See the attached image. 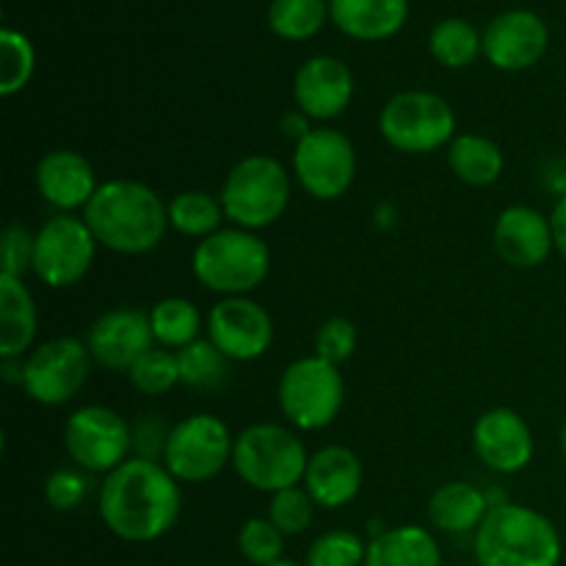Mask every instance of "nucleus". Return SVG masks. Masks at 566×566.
Segmentation results:
<instances>
[{"instance_id": "nucleus-18", "label": "nucleus", "mask_w": 566, "mask_h": 566, "mask_svg": "<svg viewBox=\"0 0 566 566\" xmlns=\"http://www.w3.org/2000/svg\"><path fill=\"white\" fill-rule=\"evenodd\" d=\"M354 72L335 55H313L293 77L296 108L313 122H332L348 111L354 99Z\"/></svg>"}, {"instance_id": "nucleus-13", "label": "nucleus", "mask_w": 566, "mask_h": 566, "mask_svg": "<svg viewBox=\"0 0 566 566\" xmlns=\"http://www.w3.org/2000/svg\"><path fill=\"white\" fill-rule=\"evenodd\" d=\"M291 169L310 197L332 202L346 197L357 180V149L346 133L318 125L296 142Z\"/></svg>"}, {"instance_id": "nucleus-1", "label": "nucleus", "mask_w": 566, "mask_h": 566, "mask_svg": "<svg viewBox=\"0 0 566 566\" xmlns=\"http://www.w3.org/2000/svg\"><path fill=\"white\" fill-rule=\"evenodd\" d=\"M97 512L105 528L130 545H149L169 534L182 512L180 481L147 457H130L103 475Z\"/></svg>"}, {"instance_id": "nucleus-34", "label": "nucleus", "mask_w": 566, "mask_h": 566, "mask_svg": "<svg viewBox=\"0 0 566 566\" xmlns=\"http://www.w3.org/2000/svg\"><path fill=\"white\" fill-rule=\"evenodd\" d=\"M365 556H368V545L363 542V536L346 528H335L315 536L304 556V566H365Z\"/></svg>"}, {"instance_id": "nucleus-14", "label": "nucleus", "mask_w": 566, "mask_h": 566, "mask_svg": "<svg viewBox=\"0 0 566 566\" xmlns=\"http://www.w3.org/2000/svg\"><path fill=\"white\" fill-rule=\"evenodd\" d=\"M205 332L230 363H258L274 343V321L252 296L219 298L205 318Z\"/></svg>"}, {"instance_id": "nucleus-31", "label": "nucleus", "mask_w": 566, "mask_h": 566, "mask_svg": "<svg viewBox=\"0 0 566 566\" xmlns=\"http://www.w3.org/2000/svg\"><path fill=\"white\" fill-rule=\"evenodd\" d=\"M177 365H180V385L191 390H216L227 381L232 363L208 337H199L197 343L177 352Z\"/></svg>"}, {"instance_id": "nucleus-42", "label": "nucleus", "mask_w": 566, "mask_h": 566, "mask_svg": "<svg viewBox=\"0 0 566 566\" xmlns=\"http://www.w3.org/2000/svg\"><path fill=\"white\" fill-rule=\"evenodd\" d=\"M558 448H562V457L566 459V420H564L562 431H558Z\"/></svg>"}, {"instance_id": "nucleus-20", "label": "nucleus", "mask_w": 566, "mask_h": 566, "mask_svg": "<svg viewBox=\"0 0 566 566\" xmlns=\"http://www.w3.org/2000/svg\"><path fill=\"white\" fill-rule=\"evenodd\" d=\"M33 182H36L39 197L59 213L86 210V205L92 202L99 188L92 160L77 149L44 153L33 169Z\"/></svg>"}, {"instance_id": "nucleus-19", "label": "nucleus", "mask_w": 566, "mask_h": 566, "mask_svg": "<svg viewBox=\"0 0 566 566\" xmlns=\"http://www.w3.org/2000/svg\"><path fill=\"white\" fill-rule=\"evenodd\" d=\"M492 243H495L497 258L512 269H539L556 252L551 216L531 205H512V208L501 210V216L495 219Z\"/></svg>"}, {"instance_id": "nucleus-37", "label": "nucleus", "mask_w": 566, "mask_h": 566, "mask_svg": "<svg viewBox=\"0 0 566 566\" xmlns=\"http://www.w3.org/2000/svg\"><path fill=\"white\" fill-rule=\"evenodd\" d=\"M313 348L315 357L326 359V363L340 368V365L348 363V359L354 357V352H357V326H354V321L343 318V315H332V318H326L324 324L315 329Z\"/></svg>"}, {"instance_id": "nucleus-38", "label": "nucleus", "mask_w": 566, "mask_h": 566, "mask_svg": "<svg viewBox=\"0 0 566 566\" xmlns=\"http://www.w3.org/2000/svg\"><path fill=\"white\" fill-rule=\"evenodd\" d=\"M88 497V479L83 470L61 468L53 470L44 481V501L55 512H75Z\"/></svg>"}, {"instance_id": "nucleus-11", "label": "nucleus", "mask_w": 566, "mask_h": 566, "mask_svg": "<svg viewBox=\"0 0 566 566\" xmlns=\"http://www.w3.org/2000/svg\"><path fill=\"white\" fill-rule=\"evenodd\" d=\"M97 249V238L92 235L83 216L55 213L36 230L31 274L42 285L64 291L92 271Z\"/></svg>"}, {"instance_id": "nucleus-32", "label": "nucleus", "mask_w": 566, "mask_h": 566, "mask_svg": "<svg viewBox=\"0 0 566 566\" xmlns=\"http://www.w3.org/2000/svg\"><path fill=\"white\" fill-rule=\"evenodd\" d=\"M36 72V50L31 39L17 28L0 31V94L14 97L31 83Z\"/></svg>"}, {"instance_id": "nucleus-27", "label": "nucleus", "mask_w": 566, "mask_h": 566, "mask_svg": "<svg viewBox=\"0 0 566 566\" xmlns=\"http://www.w3.org/2000/svg\"><path fill=\"white\" fill-rule=\"evenodd\" d=\"M149 326H153L155 346L180 352L202 337L205 318L191 298L166 296L147 310Z\"/></svg>"}, {"instance_id": "nucleus-24", "label": "nucleus", "mask_w": 566, "mask_h": 566, "mask_svg": "<svg viewBox=\"0 0 566 566\" xmlns=\"http://www.w3.org/2000/svg\"><path fill=\"white\" fill-rule=\"evenodd\" d=\"M39 313L22 280L0 274V359H22L33 352Z\"/></svg>"}, {"instance_id": "nucleus-5", "label": "nucleus", "mask_w": 566, "mask_h": 566, "mask_svg": "<svg viewBox=\"0 0 566 566\" xmlns=\"http://www.w3.org/2000/svg\"><path fill=\"white\" fill-rule=\"evenodd\" d=\"M310 453L296 429L282 423H252L235 437L232 470L254 492L276 495L304 481Z\"/></svg>"}, {"instance_id": "nucleus-7", "label": "nucleus", "mask_w": 566, "mask_h": 566, "mask_svg": "<svg viewBox=\"0 0 566 566\" xmlns=\"http://www.w3.org/2000/svg\"><path fill=\"white\" fill-rule=\"evenodd\" d=\"M282 418L296 431H324L346 403V381L337 365L307 354L282 370L276 385Z\"/></svg>"}, {"instance_id": "nucleus-40", "label": "nucleus", "mask_w": 566, "mask_h": 566, "mask_svg": "<svg viewBox=\"0 0 566 566\" xmlns=\"http://www.w3.org/2000/svg\"><path fill=\"white\" fill-rule=\"evenodd\" d=\"M551 227H553V243H556V254L566 263V193L556 199L551 210Z\"/></svg>"}, {"instance_id": "nucleus-17", "label": "nucleus", "mask_w": 566, "mask_h": 566, "mask_svg": "<svg viewBox=\"0 0 566 566\" xmlns=\"http://www.w3.org/2000/svg\"><path fill=\"white\" fill-rule=\"evenodd\" d=\"M86 346L99 368L127 374L136 359L155 346L149 315L133 307L105 310L88 329Z\"/></svg>"}, {"instance_id": "nucleus-9", "label": "nucleus", "mask_w": 566, "mask_h": 566, "mask_svg": "<svg viewBox=\"0 0 566 566\" xmlns=\"http://www.w3.org/2000/svg\"><path fill=\"white\" fill-rule=\"evenodd\" d=\"M232 448L235 437L219 415L193 412L171 426L160 457L180 484H208L232 468Z\"/></svg>"}, {"instance_id": "nucleus-36", "label": "nucleus", "mask_w": 566, "mask_h": 566, "mask_svg": "<svg viewBox=\"0 0 566 566\" xmlns=\"http://www.w3.org/2000/svg\"><path fill=\"white\" fill-rule=\"evenodd\" d=\"M315 501L302 484L271 495L269 514L265 517L276 525L285 536H302L315 520Z\"/></svg>"}, {"instance_id": "nucleus-4", "label": "nucleus", "mask_w": 566, "mask_h": 566, "mask_svg": "<svg viewBox=\"0 0 566 566\" xmlns=\"http://www.w3.org/2000/svg\"><path fill=\"white\" fill-rule=\"evenodd\" d=\"M191 271L199 285L221 298L249 296L269 280L271 249L258 232L221 227L193 247Z\"/></svg>"}, {"instance_id": "nucleus-26", "label": "nucleus", "mask_w": 566, "mask_h": 566, "mask_svg": "<svg viewBox=\"0 0 566 566\" xmlns=\"http://www.w3.org/2000/svg\"><path fill=\"white\" fill-rule=\"evenodd\" d=\"M448 169L470 188L495 186L506 169V155L492 138L481 133H459L448 144Z\"/></svg>"}, {"instance_id": "nucleus-28", "label": "nucleus", "mask_w": 566, "mask_h": 566, "mask_svg": "<svg viewBox=\"0 0 566 566\" xmlns=\"http://www.w3.org/2000/svg\"><path fill=\"white\" fill-rule=\"evenodd\" d=\"M166 210H169V230L182 238H193L197 243L219 232L227 221L221 199L208 191H199V188L175 193L166 202Z\"/></svg>"}, {"instance_id": "nucleus-12", "label": "nucleus", "mask_w": 566, "mask_h": 566, "mask_svg": "<svg viewBox=\"0 0 566 566\" xmlns=\"http://www.w3.org/2000/svg\"><path fill=\"white\" fill-rule=\"evenodd\" d=\"M92 352L77 337H53L33 348L22 365V390L39 407H64L81 396L92 374Z\"/></svg>"}, {"instance_id": "nucleus-3", "label": "nucleus", "mask_w": 566, "mask_h": 566, "mask_svg": "<svg viewBox=\"0 0 566 566\" xmlns=\"http://www.w3.org/2000/svg\"><path fill=\"white\" fill-rule=\"evenodd\" d=\"M475 566H558L564 542L551 517L523 503L501 501L473 534Z\"/></svg>"}, {"instance_id": "nucleus-16", "label": "nucleus", "mask_w": 566, "mask_h": 566, "mask_svg": "<svg viewBox=\"0 0 566 566\" xmlns=\"http://www.w3.org/2000/svg\"><path fill=\"white\" fill-rule=\"evenodd\" d=\"M551 48V28L536 11L509 9L484 28V59L501 72H523L539 64Z\"/></svg>"}, {"instance_id": "nucleus-10", "label": "nucleus", "mask_w": 566, "mask_h": 566, "mask_svg": "<svg viewBox=\"0 0 566 566\" xmlns=\"http://www.w3.org/2000/svg\"><path fill=\"white\" fill-rule=\"evenodd\" d=\"M136 434L116 409L86 403L64 423V451L83 473L108 475L130 459Z\"/></svg>"}, {"instance_id": "nucleus-8", "label": "nucleus", "mask_w": 566, "mask_h": 566, "mask_svg": "<svg viewBox=\"0 0 566 566\" xmlns=\"http://www.w3.org/2000/svg\"><path fill=\"white\" fill-rule=\"evenodd\" d=\"M379 133L403 155H431L459 136L451 103L426 88L392 94L379 111Z\"/></svg>"}, {"instance_id": "nucleus-41", "label": "nucleus", "mask_w": 566, "mask_h": 566, "mask_svg": "<svg viewBox=\"0 0 566 566\" xmlns=\"http://www.w3.org/2000/svg\"><path fill=\"white\" fill-rule=\"evenodd\" d=\"M310 116H304L302 111H291V114H285L280 119V130H282V136H287V138H293V142H302L304 136H307L310 130H313V125H310Z\"/></svg>"}, {"instance_id": "nucleus-30", "label": "nucleus", "mask_w": 566, "mask_h": 566, "mask_svg": "<svg viewBox=\"0 0 566 566\" xmlns=\"http://www.w3.org/2000/svg\"><path fill=\"white\" fill-rule=\"evenodd\" d=\"M329 20V0H271L269 28L287 42H307Z\"/></svg>"}, {"instance_id": "nucleus-33", "label": "nucleus", "mask_w": 566, "mask_h": 566, "mask_svg": "<svg viewBox=\"0 0 566 566\" xmlns=\"http://www.w3.org/2000/svg\"><path fill=\"white\" fill-rule=\"evenodd\" d=\"M127 379H130L133 390H138L142 396H166V392H171L180 385L177 352L153 346L147 354H142V357L136 359V365H133L130 370H127Z\"/></svg>"}, {"instance_id": "nucleus-35", "label": "nucleus", "mask_w": 566, "mask_h": 566, "mask_svg": "<svg viewBox=\"0 0 566 566\" xmlns=\"http://www.w3.org/2000/svg\"><path fill=\"white\" fill-rule=\"evenodd\" d=\"M287 536L269 517H252L238 531V553L252 566H269L282 562Z\"/></svg>"}, {"instance_id": "nucleus-29", "label": "nucleus", "mask_w": 566, "mask_h": 566, "mask_svg": "<svg viewBox=\"0 0 566 566\" xmlns=\"http://www.w3.org/2000/svg\"><path fill=\"white\" fill-rule=\"evenodd\" d=\"M429 53L446 70H464L484 55V33L462 17H448L431 28Z\"/></svg>"}, {"instance_id": "nucleus-22", "label": "nucleus", "mask_w": 566, "mask_h": 566, "mask_svg": "<svg viewBox=\"0 0 566 566\" xmlns=\"http://www.w3.org/2000/svg\"><path fill=\"white\" fill-rule=\"evenodd\" d=\"M409 17V0H329V20L357 42H385Z\"/></svg>"}, {"instance_id": "nucleus-15", "label": "nucleus", "mask_w": 566, "mask_h": 566, "mask_svg": "<svg viewBox=\"0 0 566 566\" xmlns=\"http://www.w3.org/2000/svg\"><path fill=\"white\" fill-rule=\"evenodd\" d=\"M473 451L486 470L517 475L534 462L536 440L531 423L509 407L486 409L473 423Z\"/></svg>"}, {"instance_id": "nucleus-39", "label": "nucleus", "mask_w": 566, "mask_h": 566, "mask_svg": "<svg viewBox=\"0 0 566 566\" xmlns=\"http://www.w3.org/2000/svg\"><path fill=\"white\" fill-rule=\"evenodd\" d=\"M33 241L36 232L28 230L20 221H11L3 230V274L22 280L33 269Z\"/></svg>"}, {"instance_id": "nucleus-43", "label": "nucleus", "mask_w": 566, "mask_h": 566, "mask_svg": "<svg viewBox=\"0 0 566 566\" xmlns=\"http://www.w3.org/2000/svg\"><path fill=\"white\" fill-rule=\"evenodd\" d=\"M269 566H304V564H298V562H291V558H282V562H276V564H269Z\"/></svg>"}, {"instance_id": "nucleus-23", "label": "nucleus", "mask_w": 566, "mask_h": 566, "mask_svg": "<svg viewBox=\"0 0 566 566\" xmlns=\"http://www.w3.org/2000/svg\"><path fill=\"white\" fill-rule=\"evenodd\" d=\"M490 509L492 501L484 490L468 484V481H448L431 492L426 514H429V523L434 531L462 536L475 534Z\"/></svg>"}, {"instance_id": "nucleus-25", "label": "nucleus", "mask_w": 566, "mask_h": 566, "mask_svg": "<svg viewBox=\"0 0 566 566\" xmlns=\"http://www.w3.org/2000/svg\"><path fill=\"white\" fill-rule=\"evenodd\" d=\"M365 566H442L437 536L420 525H396L368 542Z\"/></svg>"}, {"instance_id": "nucleus-21", "label": "nucleus", "mask_w": 566, "mask_h": 566, "mask_svg": "<svg viewBox=\"0 0 566 566\" xmlns=\"http://www.w3.org/2000/svg\"><path fill=\"white\" fill-rule=\"evenodd\" d=\"M363 481V462H359V457L352 448L324 446L315 453H310L302 486L310 492L315 506L335 512V509H343L357 501Z\"/></svg>"}, {"instance_id": "nucleus-6", "label": "nucleus", "mask_w": 566, "mask_h": 566, "mask_svg": "<svg viewBox=\"0 0 566 566\" xmlns=\"http://www.w3.org/2000/svg\"><path fill=\"white\" fill-rule=\"evenodd\" d=\"M291 193V175L280 160L271 155H247L227 171L219 199L232 227L260 232L287 213Z\"/></svg>"}, {"instance_id": "nucleus-2", "label": "nucleus", "mask_w": 566, "mask_h": 566, "mask_svg": "<svg viewBox=\"0 0 566 566\" xmlns=\"http://www.w3.org/2000/svg\"><path fill=\"white\" fill-rule=\"evenodd\" d=\"M83 221L103 249L138 258L160 247L169 230V210L147 182L116 177L99 182L97 193L83 210Z\"/></svg>"}]
</instances>
